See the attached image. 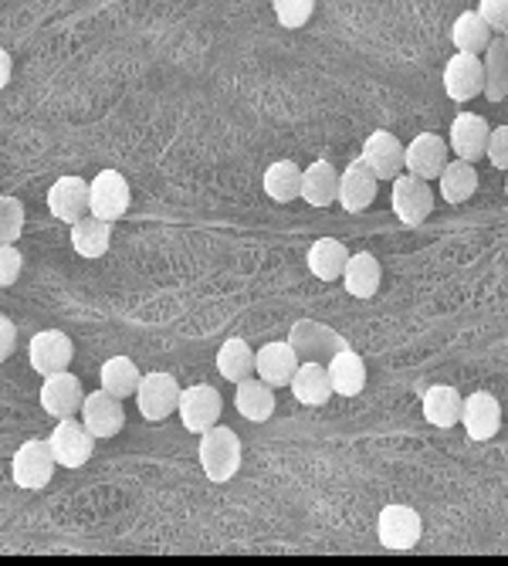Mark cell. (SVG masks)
<instances>
[{"mask_svg": "<svg viewBox=\"0 0 508 566\" xmlns=\"http://www.w3.org/2000/svg\"><path fill=\"white\" fill-rule=\"evenodd\" d=\"M201 468L210 482H231L241 468V437L231 427L214 424L201 434Z\"/></svg>", "mask_w": 508, "mask_h": 566, "instance_id": "1", "label": "cell"}, {"mask_svg": "<svg viewBox=\"0 0 508 566\" xmlns=\"http://www.w3.org/2000/svg\"><path fill=\"white\" fill-rule=\"evenodd\" d=\"M55 451L48 442H38V437H31V442H24L14 458H11V475L17 482V489H27V492H38L51 482L55 475Z\"/></svg>", "mask_w": 508, "mask_h": 566, "instance_id": "2", "label": "cell"}, {"mask_svg": "<svg viewBox=\"0 0 508 566\" xmlns=\"http://www.w3.org/2000/svg\"><path fill=\"white\" fill-rule=\"evenodd\" d=\"M130 183L119 170H102L88 183V214L102 217V221H119V217L130 210Z\"/></svg>", "mask_w": 508, "mask_h": 566, "instance_id": "3", "label": "cell"}, {"mask_svg": "<svg viewBox=\"0 0 508 566\" xmlns=\"http://www.w3.org/2000/svg\"><path fill=\"white\" fill-rule=\"evenodd\" d=\"M136 404H140V414L146 421H153V424L167 421L180 407V384L170 373H146V376H140Z\"/></svg>", "mask_w": 508, "mask_h": 566, "instance_id": "4", "label": "cell"}, {"mask_svg": "<svg viewBox=\"0 0 508 566\" xmlns=\"http://www.w3.org/2000/svg\"><path fill=\"white\" fill-rule=\"evenodd\" d=\"M390 204L403 225H421L434 210V191L427 186V180H421L414 173H400V177H394Z\"/></svg>", "mask_w": 508, "mask_h": 566, "instance_id": "5", "label": "cell"}, {"mask_svg": "<svg viewBox=\"0 0 508 566\" xmlns=\"http://www.w3.org/2000/svg\"><path fill=\"white\" fill-rule=\"evenodd\" d=\"M421 532H424V522H421L418 509H410V506H387L376 519L379 543L397 553L414 550L421 543Z\"/></svg>", "mask_w": 508, "mask_h": 566, "instance_id": "6", "label": "cell"}, {"mask_svg": "<svg viewBox=\"0 0 508 566\" xmlns=\"http://www.w3.org/2000/svg\"><path fill=\"white\" fill-rule=\"evenodd\" d=\"M444 92L455 103H471L474 96L485 92V65L479 55H451V61L444 65Z\"/></svg>", "mask_w": 508, "mask_h": 566, "instance_id": "7", "label": "cell"}, {"mask_svg": "<svg viewBox=\"0 0 508 566\" xmlns=\"http://www.w3.org/2000/svg\"><path fill=\"white\" fill-rule=\"evenodd\" d=\"M289 342H292V350L299 353V360H315V363H329L339 350H346L349 346L339 333H332L323 323H312V320L295 323Z\"/></svg>", "mask_w": 508, "mask_h": 566, "instance_id": "8", "label": "cell"}, {"mask_svg": "<svg viewBox=\"0 0 508 566\" xmlns=\"http://www.w3.org/2000/svg\"><path fill=\"white\" fill-rule=\"evenodd\" d=\"M48 445H51L58 465L82 468V465L92 458V451H95V437H92V431H88L82 421H75V418H61L58 427H55L51 437H48Z\"/></svg>", "mask_w": 508, "mask_h": 566, "instance_id": "9", "label": "cell"}, {"mask_svg": "<svg viewBox=\"0 0 508 566\" xmlns=\"http://www.w3.org/2000/svg\"><path fill=\"white\" fill-rule=\"evenodd\" d=\"M448 153H451V146L444 143V136L421 133L403 146V170L421 180H437L440 170L448 167Z\"/></svg>", "mask_w": 508, "mask_h": 566, "instance_id": "10", "label": "cell"}, {"mask_svg": "<svg viewBox=\"0 0 508 566\" xmlns=\"http://www.w3.org/2000/svg\"><path fill=\"white\" fill-rule=\"evenodd\" d=\"M72 357H75V342L58 329H41V333H35V339L27 342V360H31V366H35V373H41V376L69 370Z\"/></svg>", "mask_w": 508, "mask_h": 566, "instance_id": "11", "label": "cell"}, {"mask_svg": "<svg viewBox=\"0 0 508 566\" xmlns=\"http://www.w3.org/2000/svg\"><path fill=\"white\" fill-rule=\"evenodd\" d=\"M220 394L210 387V384H197V387H186L180 390V421L186 431H194V434H204L210 431L217 421H220Z\"/></svg>", "mask_w": 508, "mask_h": 566, "instance_id": "12", "label": "cell"}, {"mask_svg": "<svg viewBox=\"0 0 508 566\" xmlns=\"http://www.w3.org/2000/svg\"><path fill=\"white\" fill-rule=\"evenodd\" d=\"M82 424L92 431V437H116L125 427V411L122 400L112 397L109 390H95L82 400Z\"/></svg>", "mask_w": 508, "mask_h": 566, "instance_id": "13", "label": "cell"}, {"mask_svg": "<svg viewBox=\"0 0 508 566\" xmlns=\"http://www.w3.org/2000/svg\"><path fill=\"white\" fill-rule=\"evenodd\" d=\"M461 424L471 442H488L501 427V404L488 390H479L461 400Z\"/></svg>", "mask_w": 508, "mask_h": 566, "instance_id": "14", "label": "cell"}, {"mask_svg": "<svg viewBox=\"0 0 508 566\" xmlns=\"http://www.w3.org/2000/svg\"><path fill=\"white\" fill-rule=\"evenodd\" d=\"M82 384H78V376H72L69 370H61V373H48L45 376V384H41V407L55 418H75V411H82Z\"/></svg>", "mask_w": 508, "mask_h": 566, "instance_id": "15", "label": "cell"}, {"mask_svg": "<svg viewBox=\"0 0 508 566\" xmlns=\"http://www.w3.org/2000/svg\"><path fill=\"white\" fill-rule=\"evenodd\" d=\"M376 183H379L376 173L363 164V156H360V160H353L339 173V197L336 201L342 204V210L360 214L376 201Z\"/></svg>", "mask_w": 508, "mask_h": 566, "instance_id": "16", "label": "cell"}, {"mask_svg": "<svg viewBox=\"0 0 508 566\" xmlns=\"http://www.w3.org/2000/svg\"><path fill=\"white\" fill-rule=\"evenodd\" d=\"M299 363L302 360L292 350V342H268L254 353V373H258L268 387H289Z\"/></svg>", "mask_w": 508, "mask_h": 566, "instance_id": "17", "label": "cell"}, {"mask_svg": "<svg viewBox=\"0 0 508 566\" xmlns=\"http://www.w3.org/2000/svg\"><path fill=\"white\" fill-rule=\"evenodd\" d=\"M363 164L376 173V180H394L403 173V146L394 133L376 130L363 143Z\"/></svg>", "mask_w": 508, "mask_h": 566, "instance_id": "18", "label": "cell"}, {"mask_svg": "<svg viewBox=\"0 0 508 566\" xmlns=\"http://www.w3.org/2000/svg\"><path fill=\"white\" fill-rule=\"evenodd\" d=\"M48 210L58 221L75 225L78 217L88 214V180L82 177H58L48 191Z\"/></svg>", "mask_w": 508, "mask_h": 566, "instance_id": "19", "label": "cell"}, {"mask_svg": "<svg viewBox=\"0 0 508 566\" xmlns=\"http://www.w3.org/2000/svg\"><path fill=\"white\" fill-rule=\"evenodd\" d=\"M488 133H492V125L482 119V116H474V112H461L455 122H451V140L448 146L458 153V160H482L485 149H488Z\"/></svg>", "mask_w": 508, "mask_h": 566, "instance_id": "20", "label": "cell"}, {"mask_svg": "<svg viewBox=\"0 0 508 566\" xmlns=\"http://www.w3.org/2000/svg\"><path fill=\"white\" fill-rule=\"evenodd\" d=\"M292 394L299 404L305 407H323L332 397V381H329V370L326 363H315V360H302L295 376H292Z\"/></svg>", "mask_w": 508, "mask_h": 566, "instance_id": "21", "label": "cell"}, {"mask_svg": "<svg viewBox=\"0 0 508 566\" xmlns=\"http://www.w3.org/2000/svg\"><path fill=\"white\" fill-rule=\"evenodd\" d=\"M275 387H268L262 376L258 381H251V376H244V381H238V394H234V407L238 414L251 424H265L271 414H275Z\"/></svg>", "mask_w": 508, "mask_h": 566, "instance_id": "22", "label": "cell"}, {"mask_svg": "<svg viewBox=\"0 0 508 566\" xmlns=\"http://www.w3.org/2000/svg\"><path fill=\"white\" fill-rule=\"evenodd\" d=\"M342 281H346L349 296L373 299L379 292V281H384V272H379L376 255H370V251H356V255H349V262L342 268Z\"/></svg>", "mask_w": 508, "mask_h": 566, "instance_id": "23", "label": "cell"}, {"mask_svg": "<svg viewBox=\"0 0 508 566\" xmlns=\"http://www.w3.org/2000/svg\"><path fill=\"white\" fill-rule=\"evenodd\" d=\"M339 197V173L329 160H315L302 170V201L309 207H329Z\"/></svg>", "mask_w": 508, "mask_h": 566, "instance_id": "24", "label": "cell"}, {"mask_svg": "<svg viewBox=\"0 0 508 566\" xmlns=\"http://www.w3.org/2000/svg\"><path fill=\"white\" fill-rule=\"evenodd\" d=\"M326 370H329V381H332V394H339V397H356V394H363V387H366V366H363V357L349 350V346H346V350H339L326 363Z\"/></svg>", "mask_w": 508, "mask_h": 566, "instance_id": "25", "label": "cell"}, {"mask_svg": "<svg viewBox=\"0 0 508 566\" xmlns=\"http://www.w3.org/2000/svg\"><path fill=\"white\" fill-rule=\"evenodd\" d=\"M109 241H112V221H102V217L85 214L72 225V248L82 258H102L109 251Z\"/></svg>", "mask_w": 508, "mask_h": 566, "instance_id": "26", "label": "cell"}, {"mask_svg": "<svg viewBox=\"0 0 508 566\" xmlns=\"http://www.w3.org/2000/svg\"><path fill=\"white\" fill-rule=\"evenodd\" d=\"M349 262V248L339 238H319L309 248V272L319 281L342 278V268Z\"/></svg>", "mask_w": 508, "mask_h": 566, "instance_id": "27", "label": "cell"}, {"mask_svg": "<svg viewBox=\"0 0 508 566\" xmlns=\"http://www.w3.org/2000/svg\"><path fill=\"white\" fill-rule=\"evenodd\" d=\"M482 65H485V96L488 103H501L508 96V45L505 38H492L488 48L482 51Z\"/></svg>", "mask_w": 508, "mask_h": 566, "instance_id": "28", "label": "cell"}, {"mask_svg": "<svg viewBox=\"0 0 508 566\" xmlns=\"http://www.w3.org/2000/svg\"><path fill=\"white\" fill-rule=\"evenodd\" d=\"M440 194L448 204H464L471 194L479 191V170L468 160H448V167L440 170Z\"/></svg>", "mask_w": 508, "mask_h": 566, "instance_id": "29", "label": "cell"}, {"mask_svg": "<svg viewBox=\"0 0 508 566\" xmlns=\"http://www.w3.org/2000/svg\"><path fill=\"white\" fill-rule=\"evenodd\" d=\"M461 400L464 397L455 387H444V384L431 387L424 394V418H427V424L444 427V431L455 427L461 421Z\"/></svg>", "mask_w": 508, "mask_h": 566, "instance_id": "30", "label": "cell"}, {"mask_svg": "<svg viewBox=\"0 0 508 566\" xmlns=\"http://www.w3.org/2000/svg\"><path fill=\"white\" fill-rule=\"evenodd\" d=\"M451 41L464 55H482L492 41V27L482 21L479 11H464V14H458V21L451 27Z\"/></svg>", "mask_w": 508, "mask_h": 566, "instance_id": "31", "label": "cell"}, {"mask_svg": "<svg viewBox=\"0 0 508 566\" xmlns=\"http://www.w3.org/2000/svg\"><path fill=\"white\" fill-rule=\"evenodd\" d=\"M265 194L278 204L302 197V170L292 160H278L265 170Z\"/></svg>", "mask_w": 508, "mask_h": 566, "instance_id": "32", "label": "cell"}, {"mask_svg": "<svg viewBox=\"0 0 508 566\" xmlns=\"http://www.w3.org/2000/svg\"><path fill=\"white\" fill-rule=\"evenodd\" d=\"M140 366L130 357H112L102 363V390H109L112 397L125 400V397H136L140 387Z\"/></svg>", "mask_w": 508, "mask_h": 566, "instance_id": "33", "label": "cell"}, {"mask_svg": "<svg viewBox=\"0 0 508 566\" xmlns=\"http://www.w3.org/2000/svg\"><path fill=\"white\" fill-rule=\"evenodd\" d=\"M217 373L225 376V381H234V384L254 373V350H251V346L241 336L228 339L217 350Z\"/></svg>", "mask_w": 508, "mask_h": 566, "instance_id": "34", "label": "cell"}, {"mask_svg": "<svg viewBox=\"0 0 508 566\" xmlns=\"http://www.w3.org/2000/svg\"><path fill=\"white\" fill-rule=\"evenodd\" d=\"M24 231V204L17 197H0V244H14Z\"/></svg>", "mask_w": 508, "mask_h": 566, "instance_id": "35", "label": "cell"}, {"mask_svg": "<svg viewBox=\"0 0 508 566\" xmlns=\"http://www.w3.org/2000/svg\"><path fill=\"white\" fill-rule=\"evenodd\" d=\"M275 17L281 21V27H302L309 24L312 11H315V0H271Z\"/></svg>", "mask_w": 508, "mask_h": 566, "instance_id": "36", "label": "cell"}, {"mask_svg": "<svg viewBox=\"0 0 508 566\" xmlns=\"http://www.w3.org/2000/svg\"><path fill=\"white\" fill-rule=\"evenodd\" d=\"M24 258L14 244H0V289H11L14 281L21 278Z\"/></svg>", "mask_w": 508, "mask_h": 566, "instance_id": "37", "label": "cell"}, {"mask_svg": "<svg viewBox=\"0 0 508 566\" xmlns=\"http://www.w3.org/2000/svg\"><path fill=\"white\" fill-rule=\"evenodd\" d=\"M479 14L495 35H505L508 31V0H479Z\"/></svg>", "mask_w": 508, "mask_h": 566, "instance_id": "38", "label": "cell"}, {"mask_svg": "<svg viewBox=\"0 0 508 566\" xmlns=\"http://www.w3.org/2000/svg\"><path fill=\"white\" fill-rule=\"evenodd\" d=\"M485 156L492 160L495 170H508V125H498V130L488 133V149Z\"/></svg>", "mask_w": 508, "mask_h": 566, "instance_id": "39", "label": "cell"}, {"mask_svg": "<svg viewBox=\"0 0 508 566\" xmlns=\"http://www.w3.org/2000/svg\"><path fill=\"white\" fill-rule=\"evenodd\" d=\"M14 342H17V326L8 316H0V363L14 353Z\"/></svg>", "mask_w": 508, "mask_h": 566, "instance_id": "40", "label": "cell"}, {"mask_svg": "<svg viewBox=\"0 0 508 566\" xmlns=\"http://www.w3.org/2000/svg\"><path fill=\"white\" fill-rule=\"evenodd\" d=\"M11 72H14V61H11V55L0 48V92L8 88V82H11Z\"/></svg>", "mask_w": 508, "mask_h": 566, "instance_id": "41", "label": "cell"}, {"mask_svg": "<svg viewBox=\"0 0 508 566\" xmlns=\"http://www.w3.org/2000/svg\"><path fill=\"white\" fill-rule=\"evenodd\" d=\"M501 38H505V45H508V31H505V35H501Z\"/></svg>", "mask_w": 508, "mask_h": 566, "instance_id": "42", "label": "cell"}, {"mask_svg": "<svg viewBox=\"0 0 508 566\" xmlns=\"http://www.w3.org/2000/svg\"><path fill=\"white\" fill-rule=\"evenodd\" d=\"M505 191H508V180H505Z\"/></svg>", "mask_w": 508, "mask_h": 566, "instance_id": "43", "label": "cell"}]
</instances>
